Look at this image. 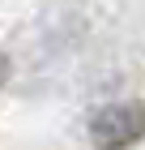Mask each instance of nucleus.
I'll list each match as a JSON object with an SVG mask.
<instances>
[{"instance_id": "nucleus-1", "label": "nucleus", "mask_w": 145, "mask_h": 150, "mask_svg": "<svg viewBox=\"0 0 145 150\" xmlns=\"http://www.w3.org/2000/svg\"><path fill=\"white\" fill-rule=\"evenodd\" d=\"M90 137L98 150H128L132 142L145 137V103L124 99V103H107L90 120Z\"/></svg>"}, {"instance_id": "nucleus-2", "label": "nucleus", "mask_w": 145, "mask_h": 150, "mask_svg": "<svg viewBox=\"0 0 145 150\" xmlns=\"http://www.w3.org/2000/svg\"><path fill=\"white\" fill-rule=\"evenodd\" d=\"M4 77H9V60H4V52H0V86H4Z\"/></svg>"}]
</instances>
